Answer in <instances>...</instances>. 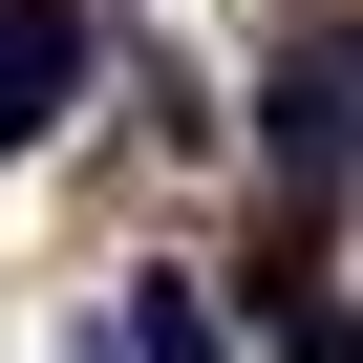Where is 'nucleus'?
<instances>
[{
  "mask_svg": "<svg viewBox=\"0 0 363 363\" xmlns=\"http://www.w3.org/2000/svg\"><path fill=\"white\" fill-rule=\"evenodd\" d=\"M257 128H278V171H342V150H363V22H320V43L257 86Z\"/></svg>",
  "mask_w": 363,
  "mask_h": 363,
  "instance_id": "f257e3e1",
  "label": "nucleus"
},
{
  "mask_svg": "<svg viewBox=\"0 0 363 363\" xmlns=\"http://www.w3.org/2000/svg\"><path fill=\"white\" fill-rule=\"evenodd\" d=\"M65 86H86V22H65V0H0V150H22Z\"/></svg>",
  "mask_w": 363,
  "mask_h": 363,
  "instance_id": "f03ea898",
  "label": "nucleus"
},
{
  "mask_svg": "<svg viewBox=\"0 0 363 363\" xmlns=\"http://www.w3.org/2000/svg\"><path fill=\"white\" fill-rule=\"evenodd\" d=\"M128 363H235V320H214L193 278H150V299H128Z\"/></svg>",
  "mask_w": 363,
  "mask_h": 363,
  "instance_id": "7ed1b4c3",
  "label": "nucleus"
},
{
  "mask_svg": "<svg viewBox=\"0 0 363 363\" xmlns=\"http://www.w3.org/2000/svg\"><path fill=\"white\" fill-rule=\"evenodd\" d=\"M257 320H278V363H363V320H342L320 278H257Z\"/></svg>",
  "mask_w": 363,
  "mask_h": 363,
  "instance_id": "20e7f679",
  "label": "nucleus"
}]
</instances>
